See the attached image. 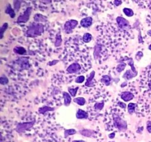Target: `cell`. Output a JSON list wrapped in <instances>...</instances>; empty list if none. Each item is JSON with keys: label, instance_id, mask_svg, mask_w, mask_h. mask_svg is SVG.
Listing matches in <instances>:
<instances>
[{"label": "cell", "instance_id": "6da1fadb", "mask_svg": "<svg viewBox=\"0 0 151 142\" xmlns=\"http://www.w3.org/2000/svg\"><path fill=\"white\" fill-rule=\"evenodd\" d=\"M44 25L41 24H32L27 30V36L29 37H36L41 36L44 33Z\"/></svg>", "mask_w": 151, "mask_h": 142}, {"label": "cell", "instance_id": "7a4b0ae2", "mask_svg": "<svg viewBox=\"0 0 151 142\" xmlns=\"http://www.w3.org/2000/svg\"><path fill=\"white\" fill-rule=\"evenodd\" d=\"M114 126L116 127L119 131L120 132H125L126 131L127 129H128V124H127L126 121L124 119H122L120 116L119 115H114Z\"/></svg>", "mask_w": 151, "mask_h": 142}, {"label": "cell", "instance_id": "3957f363", "mask_svg": "<svg viewBox=\"0 0 151 142\" xmlns=\"http://www.w3.org/2000/svg\"><path fill=\"white\" fill-rule=\"evenodd\" d=\"M128 64L131 66V69L128 70H127L126 72L124 73L123 78L125 80H131V79H132L133 78H134V77L137 76V74H138V72H137V70H136V68L134 67V61L132 60V59H130L129 60H128Z\"/></svg>", "mask_w": 151, "mask_h": 142}, {"label": "cell", "instance_id": "277c9868", "mask_svg": "<svg viewBox=\"0 0 151 142\" xmlns=\"http://www.w3.org/2000/svg\"><path fill=\"white\" fill-rule=\"evenodd\" d=\"M35 123V121H30V122H24V123H19V124L16 125V130L17 133H22L24 132L27 131V130H29L30 128H32L33 127L34 124Z\"/></svg>", "mask_w": 151, "mask_h": 142}, {"label": "cell", "instance_id": "5b68a950", "mask_svg": "<svg viewBox=\"0 0 151 142\" xmlns=\"http://www.w3.org/2000/svg\"><path fill=\"white\" fill-rule=\"evenodd\" d=\"M78 25V22L77 20L75 19H71V20L67 21L64 24V30L65 33L67 34L71 33L73 31V29H75Z\"/></svg>", "mask_w": 151, "mask_h": 142}, {"label": "cell", "instance_id": "8992f818", "mask_svg": "<svg viewBox=\"0 0 151 142\" xmlns=\"http://www.w3.org/2000/svg\"><path fill=\"white\" fill-rule=\"evenodd\" d=\"M31 13H32V7H27L24 13L18 18L17 23H26L29 20Z\"/></svg>", "mask_w": 151, "mask_h": 142}, {"label": "cell", "instance_id": "52a82bcc", "mask_svg": "<svg viewBox=\"0 0 151 142\" xmlns=\"http://www.w3.org/2000/svg\"><path fill=\"white\" fill-rule=\"evenodd\" d=\"M116 22L118 24V26L120 29L122 30H129L131 29V25H130L129 22L127 19H124L123 17H119L116 18Z\"/></svg>", "mask_w": 151, "mask_h": 142}, {"label": "cell", "instance_id": "ba28073f", "mask_svg": "<svg viewBox=\"0 0 151 142\" xmlns=\"http://www.w3.org/2000/svg\"><path fill=\"white\" fill-rule=\"evenodd\" d=\"M81 70V66L78 63H73L72 64L69 65V67L66 69L67 72L71 74L77 73V72H79Z\"/></svg>", "mask_w": 151, "mask_h": 142}, {"label": "cell", "instance_id": "9c48e42d", "mask_svg": "<svg viewBox=\"0 0 151 142\" xmlns=\"http://www.w3.org/2000/svg\"><path fill=\"white\" fill-rule=\"evenodd\" d=\"M120 98L122 99V100L124 101L128 102V101H131L133 99H134V95L129 91H125V92H122V93H121Z\"/></svg>", "mask_w": 151, "mask_h": 142}, {"label": "cell", "instance_id": "30bf717a", "mask_svg": "<svg viewBox=\"0 0 151 142\" xmlns=\"http://www.w3.org/2000/svg\"><path fill=\"white\" fill-rule=\"evenodd\" d=\"M94 75H95V71H91V73L89 74V75L87 78L86 81L85 83V86L86 87H92L94 86V83L93 81V79L94 78Z\"/></svg>", "mask_w": 151, "mask_h": 142}, {"label": "cell", "instance_id": "8fae6325", "mask_svg": "<svg viewBox=\"0 0 151 142\" xmlns=\"http://www.w3.org/2000/svg\"><path fill=\"white\" fill-rule=\"evenodd\" d=\"M17 63L21 65L22 69L27 70L29 67V59H28L27 58H20V59L17 61Z\"/></svg>", "mask_w": 151, "mask_h": 142}, {"label": "cell", "instance_id": "7c38bea8", "mask_svg": "<svg viewBox=\"0 0 151 142\" xmlns=\"http://www.w3.org/2000/svg\"><path fill=\"white\" fill-rule=\"evenodd\" d=\"M93 19L91 17H86L83 19L81 21V25L83 27V28H88V27L91 26L92 25Z\"/></svg>", "mask_w": 151, "mask_h": 142}, {"label": "cell", "instance_id": "4fadbf2b", "mask_svg": "<svg viewBox=\"0 0 151 142\" xmlns=\"http://www.w3.org/2000/svg\"><path fill=\"white\" fill-rule=\"evenodd\" d=\"M76 117L78 119H87L88 118V114L83 109H79L76 113Z\"/></svg>", "mask_w": 151, "mask_h": 142}, {"label": "cell", "instance_id": "5bb4252c", "mask_svg": "<svg viewBox=\"0 0 151 142\" xmlns=\"http://www.w3.org/2000/svg\"><path fill=\"white\" fill-rule=\"evenodd\" d=\"M63 100H64V105L66 106H69L72 101V96L67 92H63Z\"/></svg>", "mask_w": 151, "mask_h": 142}, {"label": "cell", "instance_id": "9a60e30c", "mask_svg": "<svg viewBox=\"0 0 151 142\" xmlns=\"http://www.w3.org/2000/svg\"><path fill=\"white\" fill-rule=\"evenodd\" d=\"M80 133H81L82 135L85 136V137L91 138L93 137L94 135V131L91 130H86V129H83V130H81L80 131Z\"/></svg>", "mask_w": 151, "mask_h": 142}, {"label": "cell", "instance_id": "2e32d148", "mask_svg": "<svg viewBox=\"0 0 151 142\" xmlns=\"http://www.w3.org/2000/svg\"><path fill=\"white\" fill-rule=\"evenodd\" d=\"M102 50V46L100 45V44H97L94 47V59H99V57L100 56V52H101Z\"/></svg>", "mask_w": 151, "mask_h": 142}, {"label": "cell", "instance_id": "e0dca14e", "mask_svg": "<svg viewBox=\"0 0 151 142\" xmlns=\"http://www.w3.org/2000/svg\"><path fill=\"white\" fill-rule=\"evenodd\" d=\"M5 13H7V14H8L9 16H10V18H12V19L15 18V16H16V13H15V10L12 8L11 5H10V4H7V7H6V9H5Z\"/></svg>", "mask_w": 151, "mask_h": 142}, {"label": "cell", "instance_id": "ac0fdd59", "mask_svg": "<svg viewBox=\"0 0 151 142\" xmlns=\"http://www.w3.org/2000/svg\"><path fill=\"white\" fill-rule=\"evenodd\" d=\"M13 52L16 54L19 55H25L27 54V50L23 47H15L13 48Z\"/></svg>", "mask_w": 151, "mask_h": 142}, {"label": "cell", "instance_id": "d6986e66", "mask_svg": "<svg viewBox=\"0 0 151 142\" xmlns=\"http://www.w3.org/2000/svg\"><path fill=\"white\" fill-rule=\"evenodd\" d=\"M112 78L109 75H103L101 78V82L103 84H104L105 85L109 86L111 84V82Z\"/></svg>", "mask_w": 151, "mask_h": 142}, {"label": "cell", "instance_id": "ffe728a7", "mask_svg": "<svg viewBox=\"0 0 151 142\" xmlns=\"http://www.w3.org/2000/svg\"><path fill=\"white\" fill-rule=\"evenodd\" d=\"M34 20L37 22H47V18L43 15L37 13L34 16Z\"/></svg>", "mask_w": 151, "mask_h": 142}, {"label": "cell", "instance_id": "44dd1931", "mask_svg": "<svg viewBox=\"0 0 151 142\" xmlns=\"http://www.w3.org/2000/svg\"><path fill=\"white\" fill-rule=\"evenodd\" d=\"M62 36H61V34L60 33H58L57 35L55 36V47H60L62 44Z\"/></svg>", "mask_w": 151, "mask_h": 142}, {"label": "cell", "instance_id": "7402d4cb", "mask_svg": "<svg viewBox=\"0 0 151 142\" xmlns=\"http://www.w3.org/2000/svg\"><path fill=\"white\" fill-rule=\"evenodd\" d=\"M7 28H8V24L7 22H5V23H4L1 25V28H0V38L1 39H2L3 37H4V33L7 30Z\"/></svg>", "mask_w": 151, "mask_h": 142}, {"label": "cell", "instance_id": "603a6c76", "mask_svg": "<svg viewBox=\"0 0 151 142\" xmlns=\"http://www.w3.org/2000/svg\"><path fill=\"white\" fill-rule=\"evenodd\" d=\"M74 102L76 104H78V105H80V106H83V105H84L86 104V99H84V98L83 97H78V98H75V99H74Z\"/></svg>", "mask_w": 151, "mask_h": 142}, {"label": "cell", "instance_id": "cb8c5ba5", "mask_svg": "<svg viewBox=\"0 0 151 142\" xmlns=\"http://www.w3.org/2000/svg\"><path fill=\"white\" fill-rule=\"evenodd\" d=\"M136 106H137V104L134 103H130L128 105V112L130 115H132L135 112Z\"/></svg>", "mask_w": 151, "mask_h": 142}, {"label": "cell", "instance_id": "d4e9b609", "mask_svg": "<svg viewBox=\"0 0 151 142\" xmlns=\"http://www.w3.org/2000/svg\"><path fill=\"white\" fill-rule=\"evenodd\" d=\"M53 110H54V108L50 107V106H42V107H40L39 109H38V112L41 114H44L47 112H49V111H53Z\"/></svg>", "mask_w": 151, "mask_h": 142}, {"label": "cell", "instance_id": "484cf974", "mask_svg": "<svg viewBox=\"0 0 151 142\" xmlns=\"http://www.w3.org/2000/svg\"><path fill=\"white\" fill-rule=\"evenodd\" d=\"M77 133V130L75 129H69V130H64V137L67 138L69 135H72Z\"/></svg>", "mask_w": 151, "mask_h": 142}, {"label": "cell", "instance_id": "4316f807", "mask_svg": "<svg viewBox=\"0 0 151 142\" xmlns=\"http://www.w3.org/2000/svg\"><path fill=\"white\" fill-rule=\"evenodd\" d=\"M91 39H92V36H91V33H86L83 36V41L85 43L90 42Z\"/></svg>", "mask_w": 151, "mask_h": 142}, {"label": "cell", "instance_id": "83f0119b", "mask_svg": "<svg viewBox=\"0 0 151 142\" xmlns=\"http://www.w3.org/2000/svg\"><path fill=\"white\" fill-rule=\"evenodd\" d=\"M123 13H125L127 16H128V17H131V16H133L134 15V10H133L132 9L127 8V7L123 9Z\"/></svg>", "mask_w": 151, "mask_h": 142}, {"label": "cell", "instance_id": "f1b7e54d", "mask_svg": "<svg viewBox=\"0 0 151 142\" xmlns=\"http://www.w3.org/2000/svg\"><path fill=\"white\" fill-rule=\"evenodd\" d=\"M104 105L105 103L104 101H102V102H97V103L94 104V109L97 111H100L103 109V108L104 107Z\"/></svg>", "mask_w": 151, "mask_h": 142}, {"label": "cell", "instance_id": "f546056e", "mask_svg": "<svg viewBox=\"0 0 151 142\" xmlns=\"http://www.w3.org/2000/svg\"><path fill=\"white\" fill-rule=\"evenodd\" d=\"M78 89H79L78 87H75V88H69L68 89V91H69V94L72 96V97H75V96H76L77 93L78 91Z\"/></svg>", "mask_w": 151, "mask_h": 142}, {"label": "cell", "instance_id": "4dcf8cb0", "mask_svg": "<svg viewBox=\"0 0 151 142\" xmlns=\"http://www.w3.org/2000/svg\"><path fill=\"white\" fill-rule=\"evenodd\" d=\"M125 67H126V63H124L123 62V63H121L119 64H118L117 66H116V70L118 72H121L125 69Z\"/></svg>", "mask_w": 151, "mask_h": 142}, {"label": "cell", "instance_id": "1f68e13d", "mask_svg": "<svg viewBox=\"0 0 151 142\" xmlns=\"http://www.w3.org/2000/svg\"><path fill=\"white\" fill-rule=\"evenodd\" d=\"M21 3H22V0H14L13 1V6H14V9L18 11L20 9Z\"/></svg>", "mask_w": 151, "mask_h": 142}, {"label": "cell", "instance_id": "d6a6232c", "mask_svg": "<svg viewBox=\"0 0 151 142\" xmlns=\"http://www.w3.org/2000/svg\"><path fill=\"white\" fill-rule=\"evenodd\" d=\"M8 82V78L6 76H4V75H1V77L0 78V84H2V85H4V84H7Z\"/></svg>", "mask_w": 151, "mask_h": 142}, {"label": "cell", "instance_id": "836d02e7", "mask_svg": "<svg viewBox=\"0 0 151 142\" xmlns=\"http://www.w3.org/2000/svg\"><path fill=\"white\" fill-rule=\"evenodd\" d=\"M85 76H83V75H80V76H78V78L75 79V81H76V83H78V84H81V83H83L85 81Z\"/></svg>", "mask_w": 151, "mask_h": 142}, {"label": "cell", "instance_id": "e575fe53", "mask_svg": "<svg viewBox=\"0 0 151 142\" xmlns=\"http://www.w3.org/2000/svg\"><path fill=\"white\" fill-rule=\"evenodd\" d=\"M142 57H143V53L142 51H139L135 56L136 59H137V61H139Z\"/></svg>", "mask_w": 151, "mask_h": 142}, {"label": "cell", "instance_id": "d590c367", "mask_svg": "<svg viewBox=\"0 0 151 142\" xmlns=\"http://www.w3.org/2000/svg\"><path fill=\"white\" fill-rule=\"evenodd\" d=\"M58 62H59V60L50 61V62L48 63V65H49V66H54V65H55L56 64H58Z\"/></svg>", "mask_w": 151, "mask_h": 142}, {"label": "cell", "instance_id": "8d00e7d4", "mask_svg": "<svg viewBox=\"0 0 151 142\" xmlns=\"http://www.w3.org/2000/svg\"><path fill=\"white\" fill-rule=\"evenodd\" d=\"M147 130L149 133H151V121H147Z\"/></svg>", "mask_w": 151, "mask_h": 142}, {"label": "cell", "instance_id": "74e56055", "mask_svg": "<svg viewBox=\"0 0 151 142\" xmlns=\"http://www.w3.org/2000/svg\"><path fill=\"white\" fill-rule=\"evenodd\" d=\"M118 105H119V106H120L122 109H125L126 107H128V106H126V104H125L124 103V102H122V101L118 102Z\"/></svg>", "mask_w": 151, "mask_h": 142}, {"label": "cell", "instance_id": "f35d334b", "mask_svg": "<svg viewBox=\"0 0 151 142\" xmlns=\"http://www.w3.org/2000/svg\"><path fill=\"white\" fill-rule=\"evenodd\" d=\"M122 4V1L121 0H114V4L116 6H119Z\"/></svg>", "mask_w": 151, "mask_h": 142}, {"label": "cell", "instance_id": "ab89813d", "mask_svg": "<svg viewBox=\"0 0 151 142\" xmlns=\"http://www.w3.org/2000/svg\"><path fill=\"white\" fill-rule=\"evenodd\" d=\"M109 138H111V139L114 138L115 137V133H111V134H109Z\"/></svg>", "mask_w": 151, "mask_h": 142}, {"label": "cell", "instance_id": "60d3db41", "mask_svg": "<svg viewBox=\"0 0 151 142\" xmlns=\"http://www.w3.org/2000/svg\"><path fill=\"white\" fill-rule=\"evenodd\" d=\"M72 142H86V141H85L83 140H75V141H73Z\"/></svg>", "mask_w": 151, "mask_h": 142}, {"label": "cell", "instance_id": "b9f144b4", "mask_svg": "<svg viewBox=\"0 0 151 142\" xmlns=\"http://www.w3.org/2000/svg\"><path fill=\"white\" fill-rule=\"evenodd\" d=\"M148 88H149V90H151V80L149 81V83H148Z\"/></svg>", "mask_w": 151, "mask_h": 142}, {"label": "cell", "instance_id": "7bdbcfd3", "mask_svg": "<svg viewBox=\"0 0 151 142\" xmlns=\"http://www.w3.org/2000/svg\"><path fill=\"white\" fill-rule=\"evenodd\" d=\"M147 35L150 36L151 37V30H150L147 31Z\"/></svg>", "mask_w": 151, "mask_h": 142}, {"label": "cell", "instance_id": "ee69618b", "mask_svg": "<svg viewBox=\"0 0 151 142\" xmlns=\"http://www.w3.org/2000/svg\"><path fill=\"white\" fill-rule=\"evenodd\" d=\"M148 48H149V50H151V44H150V45H149Z\"/></svg>", "mask_w": 151, "mask_h": 142}, {"label": "cell", "instance_id": "f6af8a7d", "mask_svg": "<svg viewBox=\"0 0 151 142\" xmlns=\"http://www.w3.org/2000/svg\"><path fill=\"white\" fill-rule=\"evenodd\" d=\"M150 8H151V0H150Z\"/></svg>", "mask_w": 151, "mask_h": 142}, {"label": "cell", "instance_id": "bcb514c9", "mask_svg": "<svg viewBox=\"0 0 151 142\" xmlns=\"http://www.w3.org/2000/svg\"><path fill=\"white\" fill-rule=\"evenodd\" d=\"M109 142H115V141H109Z\"/></svg>", "mask_w": 151, "mask_h": 142}]
</instances>
